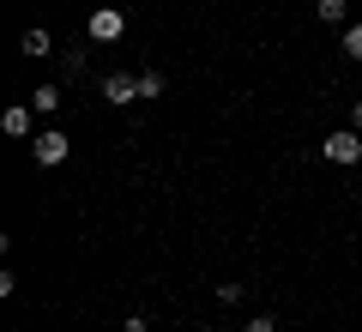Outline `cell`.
<instances>
[{
  "mask_svg": "<svg viewBox=\"0 0 362 332\" xmlns=\"http://www.w3.org/2000/svg\"><path fill=\"white\" fill-rule=\"evenodd\" d=\"M30 157H37V164H42V169H61V164H66V157H73V139H66V133H61V127H42V133H37V139H30Z\"/></svg>",
  "mask_w": 362,
  "mask_h": 332,
  "instance_id": "2",
  "label": "cell"
},
{
  "mask_svg": "<svg viewBox=\"0 0 362 332\" xmlns=\"http://www.w3.org/2000/svg\"><path fill=\"white\" fill-rule=\"evenodd\" d=\"M85 37L90 42H121L127 37V13H121V6H97V13L85 18Z\"/></svg>",
  "mask_w": 362,
  "mask_h": 332,
  "instance_id": "3",
  "label": "cell"
},
{
  "mask_svg": "<svg viewBox=\"0 0 362 332\" xmlns=\"http://www.w3.org/2000/svg\"><path fill=\"white\" fill-rule=\"evenodd\" d=\"M30 115H37V109H30V103H13V109H6V115H0V127L13 133V139H37V127H30Z\"/></svg>",
  "mask_w": 362,
  "mask_h": 332,
  "instance_id": "5",
  "label": "cell"
},
{
  "mask_svg": "<svg viewBox=\"0 0 362 332\" xmlns=\"http://www.w3.org/2000/svg\"><path fill=\"white\" fill-rule=\"evenodd\" d=\"M18 55H30V61H42V55H54V37L42 25H30L25 37H18Z\"/></svg>",
  "mask_w": 362,
  "mask_h": 332,
  "instance_id": "6",
  "label": "cell"
},
{
  "mask_svg": "<svg viewBox=\"0 0 362 332\" xmlns=\"http://www.w3.org/2000/svg\"><path fill=\"white\" fill-rule=\"evenodd\" d=\"M338 42H344V55H350V61H362V18H350Z\"/></svg>",
  "mask_w": 362,
  "mask_h": 332,
  "instance_id": "9",
  "label": "cell"
},
{
  "mask_svg": "<svg viewBox=\"0 0 362 332\" xmlns=\"http://www.w3.org/2000/svg\"><path fill=\"white\" fill-rule=\"evenodd\" d=\"M326 164H338V169H350V164H362V133L356 127H332L326 133Z\"/></svg>",
  "mask_w": 362,
  "mask_h": 332,
  "instance_id": "1",
  "label": "cell"
},
{
  "mask_svg": "<svg viewBox=\"0 0 362 332\" xmlns=\"http://www.w3.org/2000/svg\"><path fill=\"white\" fill-rule=\"evenodd\" d=\"M242 332H278V320H272V314H254V320H247Z\"/></svg>",
  "mask_w": 362,
  "mask_h": 332,
  "instance_id": "13",
  "label": "cell"
},
{
  "mask_svg": "<svg viewBox=\"0 0 362 332\" xmlns=\"http://www.w3.org/2000/svg\"><path fill=\"white\" fill-rule=\"evenodd\" d=\"M61 73H66V79L85 73V49H66V55H61Z\"/></svg>",
  "mask_w": 362,
  "mask_h": 332,
  "instance_id": "11",
  "label": "cell"
},
{
  "mask_svg": "<svg viewBox=\"0 0 362 332\" xmlns=\"http://www.w3.org/2000/svg\"><path fill=\"white\" fill-rule=\"evenodd\" d=\"M175 332H181V326H175Z\"/></svg>",
  "mask_w": 362,
  "mask_h": 332,
  "instance_id": "17",
  "label": "cell"
},
{
  "mask_svg": "<svg viewBox=\"0 0 362 332\" xmlns=\"http://www.w3.org/2000/svg\"><path fill=\"white\" fill-rule=\"evenodd\" d=\"M103 103H115V109L139 103V79H133V73H109V79H103Z\"/></svg>",
  "mask_w": 362,
  "mask_h": 332,
  "instance_id": "4",
  "label": "cell"
},
{
  "mask_svg": "<svg viewBox=\"0 0 362 332\" xmlns=\"http://www.w3.org/2000/svg\"><path fill=\"white\" fill-rule=\"evenodd\" d=\"M199 332H218V326H199Z\"/></svg>",
  "mask_w": 362,
  "mask_h": 332,
  "instance_id": "16",
  "label": "cell"
},
{
  "mask_svg": "<svg viewBox=\"0 0 362 332\" xmlns=\"http://www.w3.org/2000/svg\"><path fill=\"white\" fill-rule=\"evenodd\" d=\"M314 18L320 25H350V0H314Z\"/></svg>",
  "mask_w": 362,
  "mask_h": 332,
  "instance_id": "7",
  "label": "cell"
},
{
  "mask_svg": "<svg viewBox=\"0 0 362 332\" xmlns=\"http://www.w3.org/2000/svg\"><path fill=\"white\" fill-rule=\"evenodd\" d=\"M151 97H163V73H139V103H151Z\"/></svg>",
  "mask_w": 362,
  "mask_h": 332,
  "instance_id": "10",
  "label": "cell"
},
{
  "mask_svg": "<svg viewBox=\"0 0 362 332\" xmlns=\"http://www.w3.org/2000/svg\"><path fill=\"white\" fill-rule=\"evenodd\" d=\"M211 296H218V302H223V308H235V302H242V296H247V290H242V284H218V290H211Z\"/></svg>",
  "mask_w": 362,
  "mask_h": 332,
  "instance_id": "12",
  "label": "cell"
},
{
  "mask_svg": "<svg viewBox=\"0 0 362 332\" xmlns=\"http://www.w3.org/2000/svg\"><path fill=\"white\" fill-rule=\"evenodd\" d=\"M30 109H37V115H54V109H61V85H37L30 91Z\"/></svg>",
  "mask_w": 362,
  "mask_h": 332,
  "instance_id": "8",
  "label": "cell"
},
{
  "mask_svg": "<svg viewBox=\"0 0 362 332\" xmlns=\"http://www.w3.org/2000/svg\"><path fill=\"white\" fill-rule=\"evenodd\" d=\"M350 127H356V133H362V97H356V103H350Z\"/></svg>",
  "mask_w": 362,
  "mask_h": 332,
  "instance_id": "15",
  "label": "cell"
},
{
  "mask_svg": "<svg viewBox=\"0 0 362 332\" xmlns=\"http://www.w3.org/2000/svg\"><path fill=\"white\" fill-rule=\"evenodd\" d=\"M121 332H151V326H145V314H127V320H121Z\"/></svg>",
  "mask_w": 362,
  "mask_h": 332,
  "instance_id": "14",
  "label": "cell"
}]
</instances>
